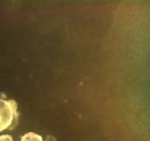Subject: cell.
Segmentation results:
<instances>
[{
    "label": "cell",
    "instance_id": "cell-1",
    "mask_svg": "<svg viewBox=\"0 0 150 141\" xmlns=\"http://www.w3.org/2000/svg\"><path fill=\"white\" fill-rule=\"evenodd\" d=\"M17 103L14 100L0 99V131L9 128L16 123Z\"/></svg>",
    "mask_w": 150,
    "mask_h": 141
},
{
    "label": "cell",
    "instance_id": "cell-2",
    "mask_svg": "<svg viewBox=\"0 0 150 141\" xmlns=\"http://www.w3.org/2000/svg\"><path fill=\"white\" fill-rule=\"evenodd\" d=\"M21 141H43L40 135L35 133V132H28L23 135Z\"/></svg>",
    "mask_w": 150,
    "mask_h": 141
},
{
    "label": "cell",
    "instance_id": "cell-3",
    "mask_svg": "<svg viewBox=\"0 0 150 141\" xmlns=\"http://www.w3.org/2000/svg\"><path fill=\"white\" fill-rule=\"evenodd\" d=\"M0 141H13V138L8 134L5 135H1L0 136Z\"/></svg>",
    "mask_w": 150,
    "mask_h": 141
}]
</instances>
